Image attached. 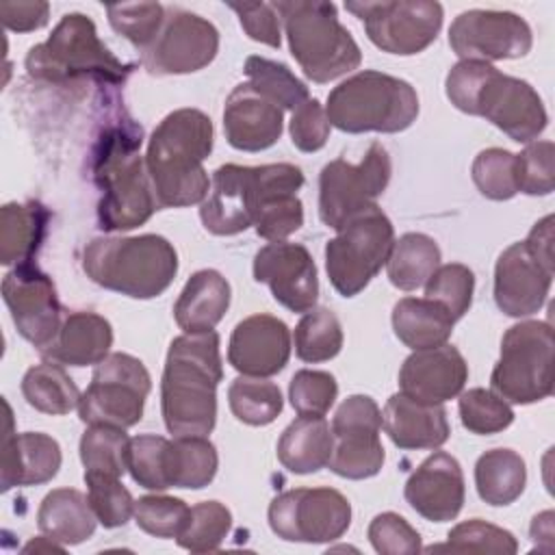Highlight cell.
I'll return each instance as SVG.
<instances>
[{
	"instance_id": "9c48e42d",
	"label": "cell",
	"mask_w": 555,
	"mask_h": 555,
	"mask_svg": "<svg viewBox=\"0 0 555 555\" xmlns=\"http://www.w3.org/2000/svg\"><path fill=\"white\" fill-rule=\"evenodd\" d=\"M132 65L121 63L98 37L95 24L82 13H67L52 35L28 50L26 72L30 78L56 85L91 78L119 85Z\"/></svg>"
},
{
	"instance_id": "f5cc1de1",
	"label": "cell",
	"mask_w": 555,
	"mask_h": 555,
	"mask_svg": "<svg viewBox=\"0 0 555 555\" xmlns=\"http://www.w3.org/2000/svg\"><path fill=\"white\" fill-rule=\"evenodd\" d=\"M301 225H304V204L297 197V193H278L267 197L254 219L256 234L271 243L286 241Z\"/></svg>"
},
{
	"instance_id": "e0dca14e",
	"label": "cell",
	"mask_w": 555,
	"mask_h": 555,
	"mask_svg": "<svg viewBox=\"0 0 555 555\" xmlns=\"http://www.w3.org/2000/svg\"><path fill=\"white\" fill-rule=\"evenodd\" d=\"M217 52L219 30L212 22L184 9H169L154 41L141 50V65L154 76L191 74L210 65Z\"/></svg>"
},
{
	"instance_id": "7402d4cb",
	"label": "cell",
	"mask_w": 555,
	"mask_h": 555,
	"mask_svg": "<svg viewBox=\"0 0 555 555\" xmlns=\"http://www.w3.org/2000/svg\"><path fill=\"white\" fill-rule=\"evenodd\" d=\"M291 358V330L273 314H251L243 319L230 336L228 362L241 375L271 377Z\"/></svg>"
},
{
	"instance_id": "ba28073f",
	"label": "cell",
	"mask_w": 555,
	"mask_h": 555,
	"mask_svg": "<svg viewBox=\"0 0 555 555\" xmlns=\"http://www.w3.org/2000/svg\"><path fill=\"white\" fill-rule=\"evenodd\" d=\"M325 113L330 126L349 134H392L416 121L418 95L397 76L364 69L330 91Z\"/></svg>"
},
{
	"instance_id": "4316f807",
	"label": "cell",
	"mask_w": 555,
	"mask_h": 555,
	"mask_svg": "<svg viewBox=\"0 0 555 555\" xmlns=\"http://www.w3.org/2000/svg\"><path fill=\"white\" fill-rule=\"evenodd\" d=\"M382 427L399 449H438L451 434L442 403H423L403 392L386 401Z\"/></svg>"
},
{
	"instance_id": "5b68a950",
	"label": "cell",
	"mask_w": 555,
	"mask_h": 555,
	"mask_svg": "<svg viewBox=\"0 0 555 555\" xmlns=\"http://www.w3.org/2000/svg\"><path fill=\"white\" fill-rule=\"evenodd\" d=\"M82 271L106 291L132 299H152L173 282L178 254L158 234L98 236L82 251Z\"/></svg>"
},
{
	"instance_id": "91938a15",
	"label": "cell",
	"mask_w": 555,
	"mask_h": 555,
	"mask_svg": "<svg viewBox=\"0 0 555 555\" xmlns=\"http://www.w3.org/2000/svg\"><path fill=\"white\" fill-rule=\"evenodd\" d=\"M527 249L551 271H555V256H553V215L540 219L529 236L525 238Z\"/></svg>"
},
{
	"instance_id": "b9f144b4",
	"label": "cell",
	"mask_w": 555,
	"mask_h": 555,
	"mask_svg": "<svg viewBox=\"0 0 555 555\" xmlns=\"http://www.w3.org/2000/svg\"><path fill=\"white\" fill-rule=\"evenodd\" d=\"M232 529V514L219 501H202L191 507L189 520L176 542L191 553L217 551Z\"/></svg>"
},
{
	"instance_id": "6f0895ef",
	"label": "cell",
	"mask_w": 555,
	"mask_h": 555,
	"mask_svg": "<svg viewBox=\"0 0 555 555\" xmlns=\"http://www.w3.org/2000/svg\"><path fill=\"white\" fill-rule=\"evenodd\" d=\"M228 7L238 15V22L249 39L280 48V15L271 2H228Z\"/></svg>"
},
{
	"instance_id": "8fae6325",
	"label": "cell",
	"mask_w": 555,
	"mask_h": 555,
	"mask_svg": "<svg viewBox=\"0 0 555 555\" xmlns=\"http://www.w3.org/2000/svg\"><path fill=\"white\" fill-rule=\"evenodd\" d=\"M395 228L384 210L373 208L349 219L325 245V271L343 297H353L388 262Z\"/></svg>"
},
{
	"instance_id": "5bb4252c",
	"label": "cell",
	"mask_w": 555,
	"mask_h": 555,
	"mask_svg": "<svg viewBox=\"0 0 555 555\" xmlns=\"http://www.w3.org/2000/svg\"><path fill=\"white\" fill-rule=\"evenodd\" d=\"M382 52L412 56L436 41L442 28V4L431 0H382L345 2Z\"/></svg>"
},
{
	"instance_id": "ac0fdd59",
	"label": "cell",
	"mask_w": 555,
	"mask_h": 555,
	"mask_svg": "<svg viewBox=\"0 0 555 555\" xmlns=\"http://www.w3.org/2000/svg\"><path fill=\"white\" fill-rule=\"evenodd\" d=\"M449 46L460 61L520 59L533 46L529 24L512 11L470 9L449 26Z\"/></svg>"
},
{
	"instance_id": "e575fe53",
	"label": "cell",
	"mask_w": 555,
	"mask_h": 555,
	"mask_svg": "<svg viewBox=\"0 0 555 555\" xmlns=\"http://www.w3.org/2000/svg\"><path fill=\"white\" fill-rule=\"evenodd\" d=\"M527 483V466L514 449H490L475 464V486L481 501L494 507L514 503Z\"/></svg>"
},
{
	"instance_id": "7a4b0ae2",
	"label": "cell",
	"mask_w": 555,
	"mask_h": 555,
	"mask_svg": "<svg viewBox=\"0 0 555 555\" xmlns=\"http://www.w3.org/2000/svg\"><path fill=\"white\" fill-rule=\"evenodd\" d=\"M212 121L197 108H178L154 128L145 167L158 208H184L208 197L204 160L212 152Z\"/></svg>"
},
{
	"instance_id": "7bdbcfd3",
	"label": "cell",
	"mask_w": 555,
	"mask_h": 555,
	"mask_svg": "<svg viewBox=\"0 0 555 555\" xmlns=\"http://www.w3.org/2000/svg\"><path fill=\"white\" fill-rule=\"evenodd\" d=\"M462 425L477 436H490L507 429L514 421V410L494 390L470 388L460 392L457 401Z\"/></svg>"
},
{
	"instance_id": "680465c9",
	"label": "cell",
	"mask_w": 555,
	"mask_h": 555,
	"mask_svg": "<svg viewBox=\"0 0 555 555\" xmlns=\"http://www.w3.org/2000/svg\"><path fill=\"white\" fill-rule=\"evenodd\" d=\"M0 17L4 28L13 33L39 30L48 24L50 4L48 2H0Z\"/></svg>"
},
{
	"instance_id": "f546056e",
	"label": "cell",
	"mask_w": 555,
	"mask_h": 555,
	"mask_svg": "<svg viewBox=\"0 0 555 555\" xmlns=\"http://www.w3.org/2000/svg\"><path fill=\"white\" fill-rule=\"evenodd\" d=\"M50 210L35 199L9 202L0 208V262L17 267L33 262L50 223Z\"/></svg>"
},
{
	"instance_id": "7c38bea8",
	"label": "cell",
	"mask_w": 555,
	"mask_h": 555,
	"mask_svg": "<svg viewBox=\"0 0 555 555\" xmlns=\"http://www.w3.org/2000/svg\"><path fill=\"white\" fill-rule=\"evenodd\" d=\"M152 377L145 364L130 353H108L95 364L91 384L80 395L78 416L87 425L128 429L143 416Z\"/></svg>"
},
{
	"instance_id": "f6af8a7d",
	"label": "cell",
	"mask_w": 555,
	"mask_h": 555,
	"mask_svg": "<svg viewBox=\"0 0 555 555\" xmlns=\"http://www.w3.org/2000/svg\"><path fill=\"white\" fill-rule=\"evenodd\" d=\"M427 551H453V553H501L514 555L518 551L516 538L496 525H490L481 518H473L455 525L449 531L444 544L429 546Z\"/></svg>"
},
{
	"instance_id": "484cf974",
	"label": "cell",
	"mask_w": 555,
	"mask_h": 555,
	"mask_svg": "<svg viewBox=\"0 0 555 555\" xmlns=\"http://www.w3.org/2000/svg\"><path fill=\"white\" fill-rule=\"evenodd\" d=\"M7 405V431L2 438V470L0 490L9 492L15 486H39L56 477L61 468L59 442L41 431H13L11 405Z\"/></svg>"
},
{
	"instance_id": "f35d334b",
	"label": "cell",
	"mask_w": 555,
	"mask_h": 555,
	"mask_svg": "<svg viewBox=\"0 0 555 555\" xmlns=\"http://www.w3.org/2000/svg\"><path fill=\"white\" fill-rule=\"evenodd\" d=\"M247 82L267 100L278 104L282 111H295L310 100L306 82H301L288 65L264 56H247L245 61Z\"/></svg>"
},
{
	"instance_id": "d6986e66",
	"label": "cell",
	"mask_w": 555,
	"mask_h": 555,
	"mask_svg": "<svg viewBox=\"0 0 555 555\" xmlns=\"http://www.w3.org/2000/svg\"><path fill=\"white\" fill-rule=\"evenodd\" d=\"M2 299L17 332L30 345L41 351L54 340L63 323V308L54 282L37 264L26 262L13 267L2 278Z\"/></svg>"
},
{
	"instance_id": "277c9868",
	"label": "cell",
	"mask_w": 555,
	"mask_h": 555,
	"mask_svg": "<svg viewBox=\"0 0 555 555\" xmlns=\"http://www.w3.org/2000/svg\"><path fill=\"white\" fill-rule=\"evenodd\" d=\"M141 139V126L128 119L108 126L98 141L93 180L102 189L98 219L106 232L139 228L158 208L145 158L139 154Z\"/></svg>"
},
{
	"instance_id": "836d02e7",
	"label": "cell",
	"mask_w": 555,
	"mask_h": 555,
	"mask_svg": "<svg viewBox=\"0 0 555 555\" xmlns=\"http://www.w3.org/2000/svg\"><path fill=\"white\" fill-rule=\"evenodd\" d=\"M217 466V449L206 436H173V440H167L165 475L169 488L199 490L215 479Z\"/></svg>"
},
{
	"instance_id": "d6a6232c",
	"label": "cell",
	"mask_w": 555,
	"mask_h": 555,
	"mask_svg": "<svg viewBox=\"0 0 555 555\" xmlns=\"http://www.w3.org/2000/svg\"><path fill=\"white\" fill-rule=\"evenodd\" d=\"M453 317L427 297H403L392 308V330L410 349L440 347L451 338Z\"/></svg>"
},
{
	"instance_id": "52a82bcc",
	"label": "cell",
	"mask_w": 555,
	"mask_h": 555,
	"mask_svg": "<svg viewBox=\"0 0 555 555\" xmlns=\"http://www.w3.org/2000/svg\"><path fill=\"white\" fill-rule=\"evenodd\" d=\"M304 186V173L291 163L271 165H221L212 173L210 195L202 202L199 219L210 234L232 236L254 225V219L267 197L278 193H297Z\"/></svg>"
},
{
	"instance_id": "60d3db41",
	"label": "cell",
	"mask_w": 555,
	"mask_h": 555,
	"mask_svg": "<svg viewBox=\"0 0 555 555\" xmlns=\"http://www.w3.org/2000/svg\"><path fill=\"white\" fill-rule=\"evenodd\" d=\"M343 349V327L330 308L308 310L295 327V353L304 362H325Z\"/></svg>"
},
{
	"instance_id": "7dc6e473",
	"label": "cell",
	"mask_w": 555,
	"mask_h": 555,
	"mask_svg": "<svg viewBox=\"0 0 555 555\" xmlns=\"http://www.w3.org/2000/svg\"><path fill=\"white\" fill-rule=\"evenodd\" d=\"M85 483L89 490V503L102 527L115 529L124 527L130 520V516L134 514V499L130 490L119 481V477L85 473Z\"/></svg>"
},
{
	"instance_id": "d590c367",
	"label": "cell",
	"mask_w": 555,
	"mask_h": 555,
	"mask_svg": "<svg viewBox=\"0 0 555 555\" xmlns=\"http://www.w3.org/2000/svg\"><path fill=\"white\" fill-rule=\"evenodd\" d=\"M22 395L30 408L43 414L63 416L80 403V390L63 364L46 360L26 371Z\"/></svg>"
},
{
	"instance_id": "603a6c76",
	"label": "cell",
	"mask_w": 555,
	"mask_h": 555,
	"mask_svg": "<svg viewBox=\"0 0 555 555\" xmlns=\"http://www.w3.org/2000/svg\"><path fill=\"white\" fill-rule=\"evenodd\" d=\"M403 494L410 507L425 520H453L460 514L466 496L460 462L444 451L431 453L408 477Z\"/></svg>"
},
{
	"instance_id": "d4e9b609",
	"label": "cell",
	"mask_w": 555,
	"mask_h": 555,
	"mask_svg": "<svg viewBox=\"0 0 555 555\" xmlns=\"http://www.w3.org/2000/svg\"><path fill=\"white\" fill-rule=\"evenodd\" d=\"M223 130L234 150L262 152L282 137V108L260 95L249 82H241L225 100Z\"/></svg>"
},
{
	"instance_id": "ab89813d",
	"label": "cell",
	"mask_w": 555,
	"mask_h": 555,
	"mask_svg": "<svg viewBox=\"0 0 555 555\" xmlns=\"http://www.w3.org/2000/svg\"><path fill=\"white\" fill-rule=\"evenodd\" d=\"M130 438L121 427L89 425L80 438V462L85 473L121 477L128 470Z\"/></svg>"
},
{
	"instance_id": "ee69618b",
	"label": "cell",
	"mask_w": 555,
	"mask_h": 555,
	"mask_svg": "<svg viewBox=\"0 0 555 555\" xmlns=\"http://www.w3.org/2000/svg\"><path fill=\"white\" fill-rule=\"evenodd\" d=\"M470 176L479 193L488 199L503 202L518 193L516 182V154L503 147L481 150L470 167Z\"/></svg>"
},
{
	"instance_id": "bcb514c9",
	"label": "cell",
	"mask_w": 555,
	"mask_h": 555,
	"mask_svg": "<svg viewBox=\"0 0 555 555\" xmlns=\"http://www.w3.org/2000/svg\"><path fill=\"white\" fill-rule=\"evenodd\" d=\"M473 291L475 275L466 264L460 262L440 264L425 282V297L440 304L453 317V321L468 312L473 304Z\"/></svg>"
},
{
	"instance_id": "30bf717a",
	"label": "cell",
	"mask_w": 555,
	"mask_h": 555,
	"mask_svg": "<svg viewBox=\"0 0 555 555\" xmlns=\"http://www.w3.org/2000/svg\"><path fill=\"white\" fill-rule=\"evenodd\" d=\"M492 390L507 403H535L553 395V327L520 321L501 340V358L490 375Z\"/></svg>"
},
{
	"instance_id": "2e32d148",
	"label": "cell",
	"mask_w": 555,
	"mask_h": 555,
	"mask_svg": "<svg viewBox=\"0 0 555 555\" xmlns=\"http://www.w3.org/2000/svg\"><path fill=\"white\" fill-rule=\"evenodd\" d=\"M382 410L369 395L347 397L334 418V449L330 470L345 479H369L384 466L386 453L379 440Z\"/></svg>"
},
{
	"instance_id": "9f6ffc18",
	"label": "cell",
	"mask_w": 555,
	"mask_h": 555,
	"mask_svg": "<svg viewBox=\"0 0 555 555\" xmlns=\"http://www.w3.org/2000/svg\"><path fill=\"white\" fill-rule=\"evenodd\" d=\"M291 141L301 152H317L327 143L330 119L319 100L310 98L291 115Z\"/></svg>"
},
{
	"instance_id": "db71d44e",
	"label": "cell",
	"mask_w": 555,
	"mask_h": 555,
	"mask_svg": "<svg viewBox=\"0 0 555 555\" xmlns=\"http://www.w3.org/2000/svg\"><path fill=\"white\" fill-rule=\"evenodd\" d=\"M555 147L551 141H531L516 154L518 191L527 195H548L555 186L553 173Z\"/></svg>"
},
{
	"instance_id": "ffe728a7",
	"label": "cell",
	"mask_w": 555,
	"mask_h": 555,
	"mask_svg": "<svg viewBox=\"0 0 555 555\" xmlns=\"http://www.w3.org/2000/svg\"><path fill=\"white\" fill-rule=\"evenodd\" d=\"M254 280L291 312H308L319 299V275L310 251L299 243H269L254 258Z\"/></svg>"
},
{
	"instance_id": "9a60e30c",
	"label": "cell",
	"mask_w": 555,
	"mask_h": 555,
	"mask_svg": "<svg viewBox=\"0 0 555 555\" xmlns=\"http://www.w3.org/2000/svg\"><path fill=\"white\" fill-rule=\"evenodd\" d=\"M351 525V503L334 488H295L269 505V527L286 542L325 544Z\"/></svg>"
},
{
	"instance_id": "8d00e7d4",
	"label": "cell",
	"mask_w": 555,
	"mask_h": 555,
	"mask_svg": "<svg viewBox=\"0 0 555 555\" xmlns=\"http://www.w3.org/2000/svg\"><path fill=\"white\" fill-rule=\"evenodd\" d=\"M386 267L392 286L399 291H416L425 286L440 267V247L427 234L408 232L395 241Z\"/></svg>"
},
{
	"instance_id": "4fadbf2b",
	"label": "cell",
	"mask_w": 555,
	"mask_h": 555,
	"mask_svg": "<svg viewBox=\"0 0 555 555\" xmlns=\"http://www.w3.org/2000/svg\"><path fill=\"white\" fill-rule=\"evenodd\" d=\"M390 173L392 163L382 143H371L358 165L345 158L327 163L319 176L321 221L338 232L349 219L375 206L390 182Z\"/></svg>"
},
{
	"instance_id": "6da1fadb",
	"label": "cell",
	"mask_w": 555,
	"mask_h": 555,
	"mask_svg": "<svg viewBox=\"0 0 555 555\" xmlns=\"http://www.w3.org/2000/svg\"><path fill=\"white\" fill-rule=\"evenodd\" d=\"M223 379L215 330L176 336L169 345L160 410L171 436H208L217 423V386Z\"/></svg>"
},
{
	"instance_id": "f907efd6",
	"label": "cell",
	"mask_w": 555,
	"mask_h": 555,
	"mask_svg": "<svg viewBox=\"0 0 555 555\" xmlns=\"http://www.w3.org/2000/svg\"><path fill=\"white\" fill-rule=\"evenodd\" d=\"M338 384L327 371L301 369L293 375L288 386V399L299 416H325L334 405Z\"/></svg>"
},
{
	"instance_id": "816d5d0a",
	"label": "cell",
	"mask_w": 555,
	"mask_h": 555,
	"mask_svg": "<svg viewBox=\"0 0 555 555\" xmlns=\"http://www.w3.org/2000/svg\"><path fill=\"white\" fill-rule=\"evenodd\" d=\"M165 449L167 438L156 434H141L130 438L128 473L141 488L156 492L169 488L165 475Z\"/></svg>"
},
{
	"instance_id": "cb8c5ba5",
	"label": "cell",
	"mask_w": 555,
	"mask_h": 555,
	"mask_svg": "<svg viewBox=\"0 0 555 555\" xmlns=\"http://www.w3.org/2000/svg\"><path fill=\"white\" fill-rule=\"evenodd\" d=\"M468 379V364L453 345L416 349L399 371L403 395L423 403H444L457 397Z\"/></svg>"
},
{
	"instance_id": "1f68e13d",
	"label": "cell",
	"mask_w": 555,
	"mask_h": 555,
	"mask_svg": "<svg viewBox=\"0 0 555 555\" xmlns=\"http://www.w3.org/2000/svg\"><path fill=\"white\" fill-rule=\"evenodd\" d=\"M332 427L323 416H297L278 440L280 464L295 475H310L330 464Z\"/></svg>"
},
{
	"instance_id": "44dd1931",
	"label": "cell",
	"mask_w": 555,
	"mask_h": 555,
	"mask_svg": "<svg viewBox=\"0 0 555 555\" xmlns=\"http://www.w3.org/2000/svg\"><path fill=\"white\" fill-rule=\"evenodd\" d=\"M553 273L525 245L512 243L501 251L494 267V301L507 317L520 319L535 314L551 291Z\"/></svg>"
},
{
	"instance_id": "c3c4849f",
	"label": "cell",
	"mask_w": 555,
	"mask_h": 555,
	"mask_svg": "<svg viewBox=\"0 0 555 555\" xmlns=\"http://www.w3.org/2000/svg\"><path fill=\"white\" fill-rule=\"evenodd\" d=\"M165 7L158 2H124L108 4V22L115 33L126 37L139 50H145L165 22Z\"/></svg>"
},
{
	"instance_id": "4dcf8cb0",
	"label": "cell",
	"mask_w": 555,
	"mask_h": 555,
	"mask_svg": "<svg viewBox=\"0 0 555 555\" xmlns=\"http://www.w3.org/2000/svg\"><path fill=\"white\" fill-rule=\"evenodd\" d=\"M95 512L80 490L56 488L48 492L37 512L39 531L63 546L80 544L95 531Z\"/></svg>"
},
{
	"instance_id": "681fc988",
	"label": "cell",
	"mask_w": 555,
	"mask_h": 555,
	"mask_svg": "<svg viewBox=\"0 0 555 555\" xmlns=\"http://www.w3.org/2000/svg\"><path fill=\"white\" fill-rule=\"evenodd\" d=\"M191 507L176 496L145 494L134 501V522L154 538H178L189 520Z\"/></svg>"
},
{
	"instance_id": "94428289",
	"label": "cell",
	"mask_w": 555,
	"mask_h": 555,
	"mask_svg": "<svg viewBox=\"0 0 555 555\" xmlns=\"http://www.w3.org/2000/svg\"><path fill=\"white\" fill-rule=\"evenodd\" d=\"M529 533H531L533 544H538V548H540L542 553H553V548H555V546H553V538H555V531H553V512L546 509V512L538 514V516L533 518V522H531Z\"/></svg>"
},
{
	"instance_id": "74e56055",
	"label": "cell",
	"mask_w": 555,
	"mask_h": 555,
	"mask_svg": "<svg viewBox=\"0 0 555 555\" xmlns=\"http://www.w3.org/2000/svg\"><path fill=\"white\" fill-rule=\"evenodd\" d=\"M228 403L232 414L251 427L269 425L278 418L284 408L282 392L278 384L267 377H236L228 388Z\"/></svg>"
},
{
	"instance_id": "3957f363",
	"label": "cell",
	"mask_w": 555,
	"mask_h": 555,
	"mask_svg": "<svg viewBox=\"0 0 555 555\" xmlns=\"http://www.w3.org/2000/svg\"><path fill=\"white\" fill-rule=\"evenodd\" d=\"M444 91L457 111L486 117L516 143L535 141L548 121L538 91L522 78L501 74L492 63H455L447 74Z\"/></svg>"
},
{
	"instance_id": "6125c7cd",
	"label": "cell",
	"mask_w": 555,
	"mask_h": 555,
	"mask_svg": "<svg viewBox=\"0 0 555 555\" xmlns=\"http://www.w3.org/2000/svg\"><path fill=\"white\" fill-rule=\"evenodd\" d=\"M30 551H65V546L63 544H59V542H54L52 538H48V535H39V538H35V540H30L26 546H24V553H30Z\"/></svg>"
},
{
	"instance_id": "11a10c76",
	"label": "cell",
	"mask_w": 555,
	"mask_h": 555,
	"mask_svg": "<svg viewBox=\"0 0 555 555\" xmlns=\"http://www.w3.org/2000/svg\"><path fill=\"white\" fill-rule=\"evenodd\" d=\"M369 542L379 555H414L423 551L418 531L395 512H382L371 520Z\"/></svg>"
},
{
	"instance_id": "8992f818",
	"label": "cell",
	"mask_w": 555,
	"mask_h": 555,
	"mask_svg": "<svg viewBox=\"0 0 555 555\" xmlns=\"http://www.w3.org/2000/svg\"><path fill=\"white\" fill-rule=\"evenodd\" d=\"M273 7L284 24L291 54L306 78L325 85L360 67L362 52L332 2L280 0Z\"/></svg>"
},
{
	"instance_id": "83f0119b",
	"label": "cell",
	"mask_w": 555,
	"mask_h": 555,
	"mask_svg": "<svg viewBox=\"0 0 555 555\" xmlns=\"http://www.w3.org/2000/svg\"><path fill=\"white\" fill-rule=\"evenodd\" d=\"M113 345L111 323L95 312H69L54 340L41 349L46 360L69 364V366H91L108 356Z\"/></svg>"
},
{
	"instance_id": "f1b7e54d",
	"label": "cell",
	"mask_w": 555,
	"mask_h": 555,
	"mask_svg": "<svg viewBox=\"0 0 555 555\" xmlns=\"http://www.w3.org/2000/svg\"><path fill=\"white\" fill-rule=\"evenodd\" d=\"M230 306V284L228 280L215 271V269H202L195 271L176 306H173V319L184 334H197L215 330V325L223 319Z\"/></svg>"
}]
</instances>
